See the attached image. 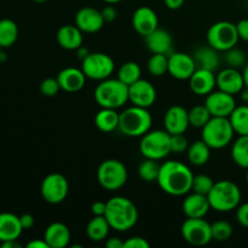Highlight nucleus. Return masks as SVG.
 <instances>
[{
  "label": "nucleus",
  "instance_id": "10",
  "mask_svg": "<svg viewBox=\"0 0 248 248\" xmlns=\"http://www.w3.org/2000/svg\"><path fill=\"white\" fill-rule=\"evenodd\" d=\"M81 69L87 79L102 81L114 73L115 63L109 55L103 52H91L81 61Z\"/></svg>",
  "mask_w": 248,
  "mask_h": 248
},
{
  "label": "nucleus",
  "instance_id": "42",
  "mask_svg": "<svg viewBox=\"0 0 248 248\" xmlns=\"http://www.w3.org/2000/svg\"><path fill=\"white\" fill-rule=\"evenodd\" d=\"M60 91L61 86L55 78H47V79L43 80V82L40 84V92L46 97L56 96Z\"/></svg>",
  "mask_w": 248,
  "mask_h": 248
},
{
  "label": "nucleus",
  "instance_id": "26",
  "mask_svg": "<svg viewBox=\"0 0 248 248\" xmlns=\"http://www.w3.org/2000/svg\"><path fill=\"white\" fill-rule=\"evenodd\" d=\"M23 232L18 216L10 212L0 213V242L18 240Z\"/></svg>",
  "mask_w": 248,
  "mask_h": 248
},
{
  "label": "nucleus",
  "instance_id": "4",
  "mask_svg": "<svg viewBox=\"0 0 248 248\" xmlns=\"http://www.w3.org/2000/svg\"><path fill=\"white\" fill-rule=\"evenodd\" d=\"M153 118L148 108L132 106L120 113L119 128L127 137H142L152 130Z\"/></svg>",
  "mask_w": 248,
  "mask_h": 248
},
{
  "label": "nucleus",
  "instance_id": "2",
  "mask_svg": "<svg viewBox=\"0 0 248 248\" xmlns=\"http://www.w3.org/2000/svg\"><path fill=\"white\" fill-rule=\"evenodd\" d=\"M104 217L108 220L111 229L124 232L132 229L138 222L137 206L125 196H114L107 201Z\"/></svg>",
  "mask_w": 248,
  "mask_h": 248
},
{
  "label": "nucleus",
  "instance_id": "54",
  "mask_svg": "<svg viewBox=\"0 0 248 248\" xmlns=\"http://www.w3.org/2000/svg\"><path fill=\"white\" fill-rule=\"evenodd\" d=\"M242 77H244L245 87L248 89V63H246V65L244 67V70H242Z\"/></svg>",
  "mask_w": 248,
  "mask_h": 248
},
{
  "label": "nucleus",
  "instance_id": "13",
  "mask_svg": "<svg viewBox=\"0 0 248 248\" xmlns=\"http://www.w3.org/2000/svg\"><path fill=\"white\" fill-rule=\"evenodd\" d=\"M205 106L207 107L212 116L229 118L234 109L236 108V101H235V96L218 90L206 96Z\"/></svg>",
  "mask_w": 248,
  "mask_h": 248
},
{
  "label": "nucleus",
  "instance_id": "29",
  "mask_svg": "<svg viewBox=\"0 0 248 248\" xmlns=\"http://www.w3.org/2000/svg\"><path fill=\"white\" fill-rule=\"evenodd\" d=\"M110 225L104 216H93L86 227V234L93 242H102L108 237Z\"/></svg>",
  "mask_w": 248,
  "mask_h": 248
},
{
  "label": "nucleus",
  "instance_id": "11",
  "mask_svg": "<svg viewBox=\"0 0 248 248\" xmlns=\"http://www.w3.org/2000/svg\"><path fill=\"white\" fill-rule=\"evenodd\" d=\"M181 232L191 246H206L212 241L211 224L203 218H186L182 224Z\"/></svg>",
  "mask_w": 248,
  "mask_h": 248
},
{
  "label": "nucleus",
  "instance_id": "50",
  "mask_svg": "<svg viewBox=\"0 0 248 248\" xmlns=\"http://www.w3.org/2000/svg\"><path fill=\"white\" fill-rule=\"evenodd\" d=\"M27 248H50L44 239H35L27 244Z\"/></svg>",
  "mask_w": 248,
  "mask_h": 248
},
{
  "label": "nucleus",
  "instance_id": "16",
  "mask_svg": "<svg viewBox=\"0 0 248 248\" xmlns=\"http://www.w3.org/2000/svg\"><path fill=\"white\" fill-rule=\"evenodd\" d=\"M75 24L82 33L93 34L101 31L106 24L102 12L91 6L81 7L75 15Z\"/></svg>",
  "mask_w": 248,
  "mask_h": 248
},
{
  "label": "nucleus",
  "instance_id": "15",
  "mask_svg": "<svg viewBox=\"0 0 248 248\" xmlns=\"http://www.w3.org/2000/svg\"><path fill=\"white\" fill-rule=\"evenodd\" d=\"M128 101L132 106L150 108L156 101V89L148 80L140 79L128 86Z\"/></svg>",
  "mask_w": 248,
  "mask_h": 248
},
{
  "label": "nucleus",
  "instance_id": "51",
  "mask_svg": "<svg viewBox=\"0 0 248 248\" xmlns=\"http://www.w3.org/2000/svg\"><path fill=\"white\" fill-rule=\"evenodd\" d=\"M164 1H165V5L167 6V9L178 10L183 6V4L186 0H164Z\"/></svg>",
  "mask_w": 248,
  "mask_h": 248
},
{
  "label": "nucleus",
  "instance_id": "44",
  "mask_svg": "<svg viewBox=\"0 0 248 248\" xmlns=\"http://www.w3.org/2000/svg\"><path fill=\"white\" fill-rule=\"evenodd\" d=\"M236 219L239 224L248 229V202L240 203L236 208Z\"/></svg>",
  "mask_w": 248,
  "mask_h": 248
},
{
  "label": "nucleus",
  "instance_id": "36",
  "mask_svg": "<svg viewBox=\"0 0 248 248\" xmlns=\"http://www.w3.org/2000/svg\"><path fill=\"white\" fill-rule=\"evenodd\" d=\"M160 167L161 165L157 164L156 160L153 159H145L138 166V176L142 181L147 182V183H152V182H156L157 177H159Z\"/></svg>",
  "mask_w": 248,
  "mask_h": 248
},
{
  "label": "nucleus",
  "instance_id": "7",
  "mask_svg": "<svg viewBox=\"0 0 248 248\" xmlns=\"http://www.w3.org/2000/svg\"><path fill=\"white\" fill-rule=\"evenodd\" d=\"M140 152L145 159H165L171 154V135L166 130H150L140 137Z\"/></svg>",
  "mask_w": 248,
  "mask_h": 248
},
{
  "label": "nucleus",
  "instance_id": "17",
  "mask_svg": "<svg viewBox=\"0 0 248 248\" xmlns=\"http://www.w3.org/2000/svg\"><path fill=\"white\" fill-rule=\"evenodd\" d=\"M164 126L170 135L184 133L190 126L188 110L182 106L170 107L164 115Z\"/></svg>",
  "mask_w": 248,
  "mask_h": 248
},
{
  "label": "nucleus",
  "instance_id": "3",
  "mask_svg": "<svg viewBox=\"0 0 248 248\" xmlns=\"http://www.w3.org/2000/svg\"><path fill=\"white\" fill-rule=\"evenodd\" d=\"M211 208L217 212H230L241 203L242 194L236 183L228 179L215 182L207 195Z\"/></svg>",
  "mask_w": 248,
  "mask_h": 248
},
{
  "label": "nucleus",
  "instance_id": "22",
  "mask_svg": "<svg viewBox=\"0 0 248 248\" xmlns=\"http://www.w3.org/2000/svg\"><path fill=\"white\" fill-rule=\"evenodd\" d=\"M182 210L186 218H205L211 210L207 195L193 191L183 200Z\"/></svg>",
  "mask_w": 248,
  "mask_h": 248
},
{
  "label": "nucleus",
  "instance_id": "52",
  "mask_svg": "<svg viewBox=\"0 0 248 248\" xmlns=\"http://www.w3.org/2000/svg\"><path fill=\"white\" fill-rule=\"evenodd\" d=\"M75 51H77L78 57H79L80 60H81V61H82V60H85V58H86L87 56H89L90 53H91V52H90L89 48L85 47V46H82V45L80 46L79 48H77V50H75Z\"/></svg>",
  "mask_w": 248,
  "mask_h": 248
},
{
  "label": "nucleus",
  "instance_id": "28",
  "mask_svg": "<svg viewBox=\"0 0 248 248\" xmlns=\"http://www.w3.org/2000/svg\"><path fill=\"white\" fill-rule=\"evenodd\" d=\"M120 114L116 109L102 108L94 116V125L101 132L110 133L119 128Z\"/></svg>",
  "mask_w": 248,
  "mask_h": 248
},
{
  "label": "nucleus",
  "instance_id": "34",
  "mask_svg": "<svg viewBox=\"0 0 248 248\" xmlns=\"http://www.w3.org/2000/svg\"><path fill=\"white\" fill-rule=\"evenodd\" d=\"M142 75V69L138 63L132 62H125L118 70V79L126 84L127 86L132 85L133 82L138 81Z\"/></svg>",
  "mask_w": 248,
  "mask_h": 248
},
{
  "label": "nucleus",
  "instance_id": "19",
  "mask_svg": "<svg viewBox=\"0 0 248 248\" xmlns=\"http://www.w3.org/2000/svg\"><path fill=\"white\" fill-rule=\"evenodd\" d=\"M132 27L140 35L147 36L159 28L156 12L149 6H140L132 15Z\"/></svg>",
  "mask_w": 248,
  "mask_h": 248
},
{
  "label": "nucleus",
  "instance_id": "25",
  "mask_svg": "<svg viewBox=\"0 0 248 248\" xmlns=\"http://www.w3.org/2000/svg\"><path fill=\"white\" fill-rule=\"evenodd\" d=\"M56 39H57V43L61 47L69 51H75L84 43L82 31H80L77 24H74V26L65 24V26L61 27L57 31Z\"/></svg>",
  "mask_w": 248,
  "mask_h": 248
},
{
  "label": "nucleus",
  "instance_id": "31",
  "mask_svg": "<svg viewBox=\"0 0 248 248\" xmlns=\"http://www.w3.org/2000/svg\"><path fill=\"white\" fill-rule=\"evenodd\" d=\"M18 39V26L10 18L0 19V47H11Z\"/></svg>",
  "mask_w": 248,
  "mask_h": 248
},
{
  "label": "nucleus",
  "instance_id": "55",
  "mask_svg": "<svg viewBox=\"0 0 248 248\" xmlns=\"http://www.w3.org/2000/svg\"><path fill=\"white\" fill-rule=\"evenodd\" d=\"M241 98L244 99L245 102H248V89H246V87L241 91Z\"/></svg>",
  "mask_w": 248,
  "mask_h": 248
},
{
  "label": "nucleus",
  "instance_id": "57",
  "mask_svg": "<svg viewBox=\"0 0 248 248\" xmlns=\"http://www.w3.org/2000/svg\"><path fill=\"white\" fill-rule=\"evenodd\" d=\"M33 1H35V2H38V4H44V2H46V1H48V0H33Z\"/></svg>",
  "mask_w": 248,
  "mask_h": 248
},
{
  "label": "nucleus",
  "instance_id": "24",
  "mask_svg": "<svg viewBox=\"0 0 248 248\" xmlns=\"http://www.w3.org/2000/svg\"><path fill=\"white\" fill-rule=\"evenodd\" d=\"M44 240L50 248H64L70 244L72 234L64 223H51L44 232Z\"/></svg>",
  "mask_w": 248,
  "mask_h": 248
},
{
  "label": "nucleus",
  "instance_id": "20",
  "mask_svg": "<svg viewBox=\"0 0 248 248\" xmlns=\"http://www.w3.org/2000/svg\"><path fill=\"white\" fill-rule=\"evenodd\" d=\"M189 87L196 96H207L217 87V75L207 69H198L189 79Z\"/></svg>",
  "mask_w": 248,
  "mask_h": 248
},
{
  "label": "nucleus",
  "instance_id": "58",
  "mask_svg": "<svg viewBox=\"0 0 248 248\" xmlns=\"http://www.w3.org/2000/svg\"><path fill=\"white\" fill-rule=\"evenodd\" d=\"M246 182L248 184V169H246Z\"/></svg>",
  "mask_w": 248,
  "mask_h": 248
},
{
  "label": "nucleus",
  "instance_id": "46",
  "mask_svg": "<svg viewBox=\"0 0 248 248\" xmlns=\"http://www.w3.org/2000/svg\"><path fill=\"white\" fill-rule=\"evenodd\" d=\"M239 38L244 41H248V18H244L236 23Z\"/></svg>",
  "mask_w": 248,
  "mask_h": 248
},
{
  "label": "nucleus",
  "instance_id": "1",
  "mask_svg": "<svg viewBox=\"0 0 248 248\" xmlns=\"http://www.w3.org/2000/svg\"><path fill=\"white\" fill-rule=\"evenodd\" d=\"M194 174L190 167L179 161H165L160 167L157 184L164 193L171 196H183L191 191Z\"/></svg>",
  "mask_w": 248,
  "mask_h": 248
},
{
  "label": "nucleus",
  "instance_id": "33",
  "mask_svg": "<svg viewBox=\"0 0 248 248\" xmlns=\"http://www.w3.org/2000/svg\"><path fill=\"white\" fill-rule=\"evenodd\" d=\"M232 157L237 166L242 169H248V135L239 136L232 143Z\"/></svg>",
  "mask_w": 248,
  "mask_h": 248
},
{
  "label": "nucleus",
  "instance_id": "30",
  "mask_svg": "<svg viewBox=\"0 0 248 248\" xmlns=\"http://www.w3.org/2000/svg\"><path fill=\"white\" fill-rule=\"evenodd\" d=\"M186 157L193 166H203L207 164L211 157V148L205 140H195L193 144L189 145L186 150Z\"/></svg>",
  "mask_w": 248,
  "mask_h": 248
},
{
  "label": "nucleus",
  "instance_id": "12",
  "mask_svg": "<svg viewBox=\"0 0 248 248\" xmlns=\"http://www.w3.org/2000/svg\"><path fill=\"white\" fill-rule=\"evenodd\" d=\"M41 196L51 205H58L67 199L69 193V183L61 173H50L41 182Z\"/></svg>",
  "mask_w": 248,
  "mask_h": 248
},
{
  "label": "nucleus",
  "instance_id": "53",
  "mask_svg": "<svg viewBox=\"0 0 248 248\" xmlns=\"http://www.w3.org/2000/svg\"><path fill=\"white\" fill-rule=\"evenodd\" d=\"M2 248H19L21 247V244H18L17 240H10V241H4L1 242Z\"/></svg>",
  "mask_w": 248,
  "mask_h": 248
},
{
  "label": "nucleus",
  "instance_id": "9",
  "mask_svg": "<svg viewBox=\"0 0 248 248\" xmlns=\"http://www.w3.org/2000/svg\"><path fill=\"white\" fill-rule=\"evenodd\" d=\"M206 40H207V45L219 52H225L235 47L240 40L236 24L229 21L216 22L208 28Z\"/></svg>",
  "mask_w": 248,
  "mask_h": 248
},
{
  "label": "nucleus",
  "instance_id": "47",
  "mask_svg": "<svg viewBox=\"0 0 248 248\" xmlns=\"http://www.w3.org/2000/svg\"><path fill=\"white\" fill-rule=\"evenodd\" d=\"M107 210V202L104 201H94L91 206V212L93 216H104Z\"/></svg>",
  "mask_w": 248,
  "mask_h": 248
},
{
  "label": "nucleus",
  "instance_id": "35",
  "mask_svg": "<svg viewBox=\"0 0 248 248\" xmlns=\"http://www.w3.org/2000/svg\"><path fill=\"white\" fill-rule=\"evenodd\" d=\"M147 68L149 74H152L153 77H162L169 73V55L153 53L148 60Z\"/></svg>",
  "mask_w": 248,
  "mask_h": 248
},
{
  "label": "nucleus",
  "instance_id": "23",
  "mask_svg": "<svg viewBox=\"0 0 248 248\" xmlns=\"http://www.w3.org/2000/svg\"><path fill=\"white\" fill-rule=\"evenodd\" d=\"M145 38L148 50L152 53H162V55H170L172 52L173 46V39L170 31L166 29L156 28L154 31L148 34Z\"/></svg>",
  "mask_w": 248,
  "mask_h": 248
},
{
  "label": "nucleus",
  "instance_id": "21",
  "mask_svg": "<svg viewBox=\"0 0 248 248\" xmlns=\"http://www.w3.org/2000/svg\"><path fill=\"white\" fill-rule=\"evenodd\" d=\"M57 81L60 84L61 90L69 93L80 91L86 84V75L84 74L81 68L68 67L61 70L57 74Z\"/></svg>",
  "mask_w": 248,
  "mask_h": 248
},
{
  "label": "nucleus",
  "instance_id": "6",
  "mask_svg": "<svg viewBox=\"0 0 248 248\" xmlns=\"http://www.w3.org/2000/svg\"><path fill=\"white\" fill-rule=\"evenodd\" d=\"M201 130L202 140L207 143L211 149H223L228 147L235 135L229 118L219 116H212Z\"/></svg>",
  "mask_w": 248,
  "mask_h": 248
},
{
  "label": "nucleus",
  "instance_id": "41",
  "mask_svg": "<svg viewBox=\"0 0 248 248\" xmlns=\"http://www.w3.org/2000/svg\"><path fill=\"white\" fill-rule=\"evenodd\" d=\"M189 142L184 133H178V135H171V153L174 154H182L186 153L189 148Z\"/></svg>",
  "mask_w": 248,
  "mask_h": 248
},
{
  "label": "nucleus",
  "instance_id": "56",
  "mask_svg": "<svg viewBox=\"0 0 248 248\" xmlns=\"http://www.w3.org/2000/svg\"><path fill=\"white\" fill-rule=\"evenodd\" d=\"M102 1H104V2H106V4L114 5V4H118V2L123 1V0H102Z\"/></svg>",
  "mask_w": 248,
  "mask_h": 248
},
{
  "label": "nucleus",
  "instance_id": "40",
  "mask_svg": "<svg viewBox=\"0 0 248 248\" xmlns=\"http://www.w3.org/2000/svg\"><path fill=\"white\" fill-rule=\"evenodd\" d=\"M213 184H215V182L210 176H207V174H198V176H194L191 190L199 194H203V195H208Z\"/></svg>",
  "mask_w": 248,
  "mask_h": 248
},
{
  "label": "nucleus",
  "instance_id": "49",
  "mask_svg": "<svg viewBox=\"0 0 248 248\" xmlns=\"http://www.w3.org/2000/svg\"><path fill=\"white\" fill-rule=\"evenodd\" d=\"M107 248H124V241L119 237H110L106 241Z\"/></svg>",
  "mask_w": 248,
  "mask_h": 248
},
{
  "label": "nucleus",
  "instance_id": "38",
  "mask_svg": "<svg viewBox=\"0 0 248 248\" xmlns=\"http://www.w3.org/2000/svg\"><path fill=\"white\" fill-rule=\"evenodd\" d=\"M211 230H212V240L218 242L228 241L234 232V228L227 220L215 222L213 224H211Z\"/></svg>",
  "mask_w": 248,
  "mask_h": 248
},
{
  "label": "nucleus",
  "instance_id": "18",
  "mask_svg": "<svg viewBox=\"0 0 248 248\" xmlns=\"http://www.w3.org/2000/svg\"><path fill=\"white\" fill-rule=\"evenodd\" d=\"M217 89L232 96L241 93L242 90L245 89L242 72L232 67H227L220 70L217 74Z\"/></svg>",
  "mask_w": 248,
  "mask_h": 248
},
{
  "label": "nucleus",
  "instance_id": "14",
  "mask_svg": "<svg viewBox=\"0 0 248 248\" xmlns=\"http://www.w3.org/2000/svg\"><path fill=\"white\" fill-rule=\"evenodd\" d=\"M198 69L193 56L186 52H171L169 55V74L177 80H189Z\"/></svg>",
  "mask_w": 248,
  "mask_h": 248
},
{
  "label": "nucleus",
  "instance_id": "39",
  "mask_svg": "<svg viewBox=\"0 0 248 248\" xmlns=\"http://www.w3.org/2000/svg\"><path fill=\"white\" fill-rule=\"evenodd\" d=\"M224 61L228 64V67L239 69V68L245 67V65H246V61H247L246 53H245L242 50H240V48H236V46H235V47L225 51Z\"/></svg>",
  "mask_w": 248,
  "mask_h": 248
},
{
  "label": "nucleus",
  "instance_id": "5",
  "mask_svg": "<svg viewBox=\"0 0 248 248\" xmlns=\"http://www.w3.org/2000/svg\"><path fill=\"white\" fill-rule=\"evenodd\" d=\"M94 99L101 108H121L128 102V86L118 78L102 80L94 89Z\"/></svg>",
  "mask_w": 248,
  "mask_h": 248
},
{
  "label": "nucleus",
  "instance_id": "27",
  "mask_svg": "<svg viewBox=\"0 0 248 248\" xmlns=\"http://www.w3.org/2000/svg\"><path fill=\"white\" fill-rule=\"evenodd\" d=\"M193 57L196 63V67L201 68V69H207L216 72V69H218V67H219V51L211 47L210 45L199 47L194 52Z\"/></svg>",
  "mask_w": 248,
  "mask_h": 248
},
{
  "label": "nucleus",
  "instance_id": "37",
  "mask_svg": "<svg viewBox=\"0 0 248 248\" xmlns=\"http://www.w3.org/2000/svg\"><path fill=\"white\" fill-rule=\"evenodd\" d=\"M188 113L190 126L196 128H202L210 121V119L212 118L210 110H208L205 104L203 106L193 107L190 110H188Z\"/></svg>",
  "mask_w": 248,
  "mask_h": 248
},
{
  "label": "nucleus",
  "instance_id": "48",
  "mask_svg": "<svg viewBox=\"0 0 248 248\" xmlns=\"http://www.w3.org/2000/svg\"><path fill=\"white\" fill-rule=\"evenodd\" d=\"M19 220H21V225L23 228V230L31 229L34 227V223H35V219L29 213H24V215L19 216Z\"/></svg>",
  "mask_w": 248,
  "mask_h": 248
},
{
  "label": "nucleus",
  "instance_id": "43",
  "mask_svg": "<svg viewBox=\"0 0 248 248\" xmlns=\"http://www.w3.org/2000/svg\"><path fill=\"white\" fill-rule=\"evenodd\" d=\"M150 244L147 239L140 236H133L124 241V248H149Z\"/></svg>",
  "mask_w": 248,
  "mask_h": 248
},
{
  "label": "nucleus",
  "instance_id": "8",
  "mask_svg": "<svg viewBox=\"0 0 248 248\" xmlns=\"http://www.w3.org/2000/svg\"><path fill=\"white\" fill-rule=\"evenodd\" d=\"M127 178V169L120 160H104L97 170V181H98L99 186L106 190H119L125 186Z\"/></svg>",
  "mask_w": 248,
  "mask_h": 248
},
{
  "label": "nucleus",
  "instance_id": "45",
  "mask_svg": "<svg viewBox=\"0 0 248 248\" xmlns=\"http://www.w3.org/2000/svg\"><path fill=\"white\" fill-rule=\"evenodd\" d=\"M101 12L106 23H110V22L115 21L116 17H118V11H116V9L111 4H108L106 7H103Z\"/></svg>",
  "mask_w": 248,
  "mask_h": 248
},
{
  "label": "nucleus",
  "instance_id": "32",
  "mask_svg": "<svg viewBox=\"0 0 248 248\" xmlns=\"http://www.w3.org/2000/svg\"><path fill=\"white\" fill-rule=\"evenodd\" d=\"M229 120L236 135H248V106H236L229 116Z\"/></svg>",
  "mask_w": 248,
  "mask_h": 248
},
{
  "label": "nucleus",
  "instance_id": "59",
  "mask_svg": "<svg viewBox=\"0 0 248 248\" xmlns=\"http://www.w3.org/2000/svg\"><path fill=\"white\" fill-rule=\"evenodd\" d=\"M1 51H2V48H1V47H0V53H1Z\"/></svg>",
  "mask_w": 248,
  "mask_h": 248
}]
</instances>
